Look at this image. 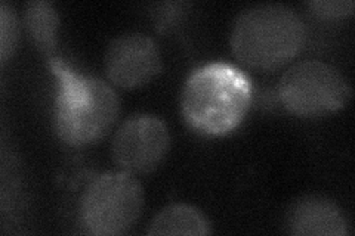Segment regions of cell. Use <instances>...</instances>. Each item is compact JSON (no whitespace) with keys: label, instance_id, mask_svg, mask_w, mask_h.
<instances>
[{"label":"cell","instance_id":"9c48e42d","mask_svg":"<svg viewBox=\"0 0 355 236\" xmlns=\"http://www.w3.org/2000/svg\"><path fill=\"white\" fill-rule=\"evenodd\" d=\"M148 235H207L210 226L202 211L187 206L173 204L155 216L147 230Z\"/></svg>","mask_w":355,"mask_h":236},{"label":"cell","instance_id":"7c38bea8","mask_svg":"<svg viewBox=\"0 0 355 236\" xmlns=\"http://www.w3.org/2000/svg\"><path fill=\"white\" fill-rule=\"evenodd\" d=\"M308 8L321 18H342L352 14L355 3L352 0H315Z\"/></svg>","mask_w":355,"mask_h":236},{"label":"cell","instance_id":"8fae6325","mask_svg":"<svg viewBox=\"0 0 355 236\" xmlns=\"http://www.w3.org/2000/svg\"><path fill=\"white\" fill-rule=\"evenodd\" d=\"M19 24L14 8L8 2L0 3V60L5 64L17 49Z\"/></svg>","mask_w":355,"mask_h":236},{"label":"cell","instance_id":"277c9868","mask_svg":"<svg viewBox=\"0 0 355 236\" xmlns=\"http://www.w3.org/2000/svg\"><path fill=\"white\" fill-rule=\"evenodd\" d=\"M144 189L128 172H108L87 186L80 199L79 217L86 233L121 235L139 219Z\"/></svg>","mask_w":355,"mask_h":236},{"label":"cell","instance_id":"6da1fadb","mask_svg":"<svg viewBox=\"0 0 355 236\" xmlns=\"http://www.w3.org/2000/svg\"><path fill=\"white\" fill-rule=\"evenodd\" d=\"M57 77L53 127L71 146H86L103 139L120 114L117 93L101 78L79 74L58 56L48 60Z\"/></svg>","mask_w":355,"mask_h":236},{"label":"cell","instance_id":"30bf717a","mask_svg":"<svg viewBox=\"0 0 355 236\" xmlns=\"http://www.w3.org/2000/svg\"><path fill=\"white\" fill-rule=\"evenodd\" d=\"M26 28L35 46L46 56H55L57 48V28L60 26V17L53 5L46 0H33L26 6L24 14Z\"/></svg>","mask_w":355,"mask_h":236},{"label":"cell","instance_id":"8992f818","mask_svg":"<svg viewBox=\"0 0 355 236\" xmlns=\"http://www.w3.org/2000/svg\"><path fill=\"white\" fill-rule=\"evenodd\" d=\"M171 133L166 122L151 114H137L121 122L111 143V155L123 172H154L169 152Z\"/></svg>","mask_w":355,"mask_h":236},{"label":"cell","instance_id":"7a4b0ae2","mask_svg":"<svg viewBox=\"0 0 355 236\" xmlns=\"http://www.w3.org/2000/svg\"><path fill=\"white\" fill-rule=\"evenodd\" d=\"M252 102V82L237 66L210 62L187 78L181 107L188 126L219 136L234 130Z\"/></svg>","mask_w":355,"mask_h":236},{"label":"cell","instance_id":"52a82bcc","mask_svg":"<svg viewBox=\"0 0 355 236\" xmlns=\"http://www.w3.org/2000/svg\"><path fill=\"white\" fill-rule=\"evenodd\" d=\"M160 70L159 44L144 33H125L108 44L105 73L119 87L133 89L146 84Z\"/></svg>","mask_w":355,"mask_h":236},{"label":"cell","instance_id":"3957f363","mask_svg":"<svg viewBox=\"0 0 355 236\" xmlns=\"http://www.w3.org/2000/svg\"><path fill=\"white\" fill-rule=\"evenodd\" d=\"M306 43L302 18L282 3L252 6L237 17L231 48L237 58L253 69H277L299 55Z\"/></svg>","mask_w":355,"mask_h":236},{"label":"cell","instance_id":"ba28073f","mask_svg":"<svg viewBox=\"0 0 355 236\" xmlns=\"http://www.w3.org/2000/svg\"><path fill=\"white\" fill-rule=\"evenodd\" d=\"M288 233L301 236H342L348 233V221L335 202L311 195L297 199L286 217Z\"/></svg>","mask_w":355,"mask_h":236},{"label":"cell","instance_id":"5b68a950","mask_svg":"<svg viewBox=\"0 0 355 236\" xmlns=\"http://www.w3.org/2000/svg\"><path fill=\"white\" fill-rule=\"evenodd\" d=\"M279 95L284 108L299 117H320L345 107L352 89L335 66L306 60L296 62L280 80Z\"/></svg>","mask_w":355,"mask_h":236}]
</instances>
